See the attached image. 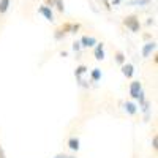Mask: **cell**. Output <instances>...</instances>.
<instances>
[{
	"label": "cell",
	"instance_id": "7c38bea8",
	"mask_svg": "<svg viewBox=\"0 0 158 158\" xmlns=\"http://www.w3.org/2000/svg\"><path fill=\"white\" fill-rule=\"evenodd\" d=\"M101 76H103V73H101L100 68H94V70L90 71V79H92L94 82H98L100 79H101Z\"/></svg>",
	"mask_w": 158,
	"mask_h": 158
},
{
	"label": "cell",
	"instance_id": "2e32d148",
	"mask_svg": "<svg viewBox=\"0 0 158 158\" xmlns=\"http://www.w3.org/2000/svg\"><path fill=\"white\" fill-rule=\"evenodd\" d=\"M52 6H56L60 13L65 11V5H63V0H52Z\"/></svg>",
	"mask_w": 158,
	"mask_h": 158
},
{
	"label": "cell",
	"instance_id": "8992f818",
	"mask_svg": "<svg viewBox=\"0 0 158 158\" xmlns=\"http://www.w3.org/2000/svg\"><path fill=\"white\" fill-rule=\"evenodd\" d=\"M79 43H81V46H82V48H94V46L97 44V38H95V36L84 35V36H81Z\"/></svg>",
	"mask_w": 158,
	"mask_h": 158
},
{
	"label": "cell",
	"instance_id": "6da1fadb",
	"mask_svg": "<svg viewBox=\"0 0 158 158\" xmlns=\"http://www.w3.org/2000/svg\"><path fill=\"white\" fill-rule=\"evenodd\" d=\"M123 25H125L130 32H133V33H138V32L141 30V22H139L138 16H135V15L127 16V18L123 19Z\"/></svg>",
	"mask_w": 158,
	"mask_h": 158
},
{
	"label": "cell",
	"instance_id": "ac0fdd59",
	"mask_svg": "<svg viewBox=\"0 0 158 158\" xmlns=\"http://www.w3.org/2000/svg\"><path fill=\"white\" fill-rule=\"evenodd\" d=\"M71 49H73L74 52H79V51L82 49V46H81V43H79V41H74V43H73V46H71Z\"/></svg>",
	"mask_w": 158,
	"mask_h": 158
},
{
	"label": "cell",
	"instance_id": "5b68a950",
	"mask_svg": "<svg viewBox=\"0 0 158 158\" xmlns=\"http://www.w3.org/2000/svg\"><path fill=\"white\" fill-rule=\"evenodd\" d=\"M94 57L97 60H104V57H106V54H104V44L103 43H98L94 46Z\"/></svg>",
	"mask_w": 158,
	"mask_h": 158
},
{
	"label": "cell",
	"instance_id": "7402d4cb",
	"mask_svg": "<svg viewBox=\"0 0 158 158\" xmlns=\"http://www.w3.org/2000/svg\"><path fill=\"white\" fill-rule=\"evenodd\" d=\"M65 158H76V156H71V155H67V156H65Z\"/></svg>",
	"mask_w": 158,
	"mask_h": 158
},
{
	"label": "cell",
	"instance_id": "e0dca14e",
	"mask_svg": "<svg viewBox=\"0 0 158 158\" xmlns=\"http://www.w3.org/2000/svg\"><path fill=\"white\" fill-rule=\"evenodd\" d=\"M65 35H67V32H65L63 29H57V30H56V33H54L56 40H62V38H65Z\"/></svg>",
	"mask_w": 158,
	"mask_h": 158
},
{
	"label": "cell",
	"instance_id": "3957f363",
	"mask_svg": "<svg viewBox=\"0 0 158 158\" xmlns=\"http://www.w3.org/2000/svg\"><path fill=\"white\" fill-rule=\"evenodd\" d=\"M142 90V84L139 82V81H133V82H130V87H128V94H130V97L133 98V100H136L138 98V95H139V92Z\"/></svg>",
	"mask_w": 158,
	"mask_h": 158
},
{
	"label": "cell",
	"instance_id": "4fadbf2b",
	"mask_svg": "<svg viewBox=\"0 0 158 158\" xmlns=\"http://www.w3.org/2000/svg\"><path fill=\"white\" fill-rule=\"evenodd\" d=\"M150 2H152V0H130L128 3L131 6H147Z\"/></svg>",
	"mask_w": 158,
	"mask_h": 158
},
{
	"label": "cell",
	"instance_id": "277c9868",
	"mask_svg": "<svg viewBox=\"0 0 158 158\" xmlns=\"http://www.w3.org/2000/svg\"><path fill=\"white\" fill-rule=\"evenodd\" d=\"M155 49H156V43L155 41H149V43H146L141 48V54H142L144 59H147V57L152 56V52H155Z\"/></svg>",
	"mask_w": 158,
	"mask_h": 158
},
{
	"label": "cell",
	"instance_id": "5bb4252c",
	"mask_svg": "<svg viewBox=\"0 0 158 158\" xmlns=\"http://www.w3.org/2000/svg\"><path fill=\"white\" fill-rule=\"evenodd\" d=\"M10 3H11V0H0V15H5L8 11Z\"/></svg>",
	"mask_w": 158,
	"mask_h": 158
},
{
	"label": "cell",
	"instance_id": "ffe728a7",
	"mask_svg": "<svg viewBox=\"0 0 158 158\" xmlns=\"http://www.w3.org/2000/svg\"><path fill=\"white\" fill-rule=\"evenodd\" d=\"M0 158H6V155H5V150H3V147L0 146Z\"/></svg>",
	"mask_w": 158,
	"mask_h": 158
},
{
	"label": "cell",
	"instance_id": "30bf717a",
	"mask_svg": "<svg viewBox=\"0 0 158 158\" xmlns=\"http://www.w3.org/2000/svg\"><path fill=\"white\" fill-rule=\"evenodd\" d=\"M62 29L67 33H76L79 29H81V25L79 24H65V25H62Z\"/></svg>",
	"mask_w": 158,
	"mask_h": 158
},
{
	"label": "cell",
	"instance_id": "52a82bcc",
	"mask_svg": "<svg viewBox=\"0 0 158 158\" xmlns=\"http://www.w3.org/2000/svg\"><path fill=\"white\" fill-rule=\"evenodd\" d=\"M122 67V74L127 77V79H131L133 77V74H135V67L131 63H123V65H120Z\"/></svg>",
	"mask_w": 158,
	"mask_h": 158
},
{
	"label": "cell",
	"instance_id": "7a4b0ae2",
	"mask_svg": "<svg viewBox=\"0 0 158 158\" xmlns=\"http://www.w3.org/2000/svg\"><path fill=\"white\" fill-rule=\"evenodd\" d=\"M38 13H40V15H41L48 22H54V21H56V19H54V11H52V8L48 6V5L38 6Z\"/></svg>",
	"mask_w": 158,
	"mask_h": 158
},
{
	"label": "cell",
	"instance_id": "9c48e42d",
	"mask_svg": "<svg viewBox=\"0 0 158 158\" xmlns=\"http://www.w3.org/2000/svg\"><path fill=\"white\" fill-rule=\"evenodd\" d=\"M123 109L128 115H135L138 112V104H135L133 101H127V103H123Z\"/></svg>",
	"mask_w": 158,
	"mask_h": 158
},
{
	"label": "cell",
	"instance_id": "8fae6325",
	"mask_svg": "<svg viewBox=\"0 0 158 158\" xmlns=\"http://www.w3.org/2000/svg\"><path fill=\"white\" fill-rule=\"evenodd\" d=\"M87 71H89V68L85 67V65H79V67H76V70H74V76H76L77 79H81Z\"/></svg>",
	"mask_w": 158,
	"mask_h": 158
},
{
	"label": "cell",
	"instance_id": "44dd1931",
	"mask_svg": "<svg viewBox=\"0 0 158 158\" xmlns=\"http://www.w3.org/2000/svg\"><path fill=\"white\" fill-rule=\"evenodd\" d=\"M65 156H67V155H63V153H59V155H56L54 158H65Z\"/></svg>",
	"mask_w": 158,
	"mask_h": 158
},
{
	"label": "cell",
	"instance_id": "ba28073f",
	"mask_svg": "<svg viewBox=\"0 0 158 158\" xmlns=\"http://www.w3.org/2000/svg\"><path fill=\"white\" fill-rule=\"evenodd\" d=\"M67 144H68V149L71 152H77L79 149H81V141H79V138H76V136H71Z\"/></svg>",
	"mask_w": 158,
	"mask_h": 158
},
{
	"label": "cell",
	"instance_id": "d6986e66",
	"mask_svg": "<svg viewBox=\"0 0 158 158\" xmlns=\"http://www.w3.org/2000/svg\"><path fill=\"white\" fill-rule=\"evenodd\" d=\"M152 147H153L155 150L158 149V138H156V136H153V139H152Z\"/></svg>",
	"mask_w": 158,
	"mask_h": 158
},
{
	"label": "cell",
	"instance_id": "9a60e30c",
	"mask_svg": "<svg viewBox=\"0 0 158 158\" xmlns=\"http://www.w3.org/2000/svg\"><path fill=\"white\" fill-rule=\"evenodd\" d=\"M114 59H115V62H117L118 65H123V63H125V54H123L122 51H117Z\"/></svg>",
	"mask_w": 158,
	"mask_h": 158
}]
</instances>
